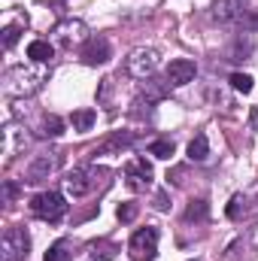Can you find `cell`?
Masks as SVG:
<instances>
[{
    "mask_svg": "<svg viewBox=\"0 0 258 261\" xmlns=\"http://www.w3.org/2000/svg\"><path fill=\"white\" fill-rule=\"evenodd\" d=\"M43 82H46V70L12 67L9 76H6V91H9V94H34Z\"/></svg>",
    "mask_w": 258,
    "mask_h": 261,
    "instance_id": "1",
    "label": "cell"
},
{
    "mask_svg": "<svg viewBox=\"0 0 258 261\" xmlns=\"http://www.w3.org/2000/svg\"><path fill=\"white\" fill-rule=\"evenodd\" d=\"M31 213L43 222H61L67 216V200L61 192H40L31 200Z\"/></svg>",
    "mask_w": 258,
    "mask_h": 261,
    "instance_id": "2",
    "label": "cell"
},
{
    "mask_svg": "<svg viewBox=\"0 0 258 261\" xmlns=\"http://www.w3.org/2000/svg\"><path fill=\"white\" fill-rule=\"evenodd\" d=\"M161 64L158 52L155 49H134L128 58H125V73L134 76V79H149Z\"/></svg>",
    "mask_w": 258,
    "mask_h": 261,
    "instance_id": "3",
    "label": "cell"
},
{
    "mask_svg": "<svg viewBox=\"0 0 258 261\" xmlns=\"http://www.w3.org/2000/svg\"><path fill=\"white\" fill-rule=\"evenodd\" d=\"M31 252V237L24 228H9L0 240V258L3 261H21Z\"/></svg>",
    "mask_w": 258,
    "mask_h": 261,
    "instance_id": "4",
    "label": "cell"
},
{
    "mask_svg": "<svg viewBox=\"0 0 258 261\" xmlns=\"http://www.w3.org/2000/svg\"><path fill=\"white\" fill-rule=\"evenodd\" d=\"M128 252L134 261H155V255H158V231L155 228L134 231V237L128 243Z\"/></svg>",
    "mask_w": 258,
    "mask_h": 261,
    "instance_id": "5",
    "label": "cell"
},
{
    "mask_svg": "<svg viewBox=\"0 0 258 261\" xmlns=\"http://www.w3.org/2000/svg\"><path fill=\"white\" fill-rule=\"evenodd\" d=\"M113 58V46H110V40L107 37H88L85 43H82V61L88 67H100V64H107Z\"/></svg>",
    "mask_w": 258,
    "mask_h": 261,
    "instance_id": "6",
    "label": "cell"
},
{
    "mask_svg": "<svg viewBox=\"0 0 258 261\" xmlns=\"http://www.w3.org/2000/svg\"><path fill=\"white\" fill-rule=\"evenodd\" d=\"M58 167H61V155H55V152L37 155V158L31 161V167H28V179H24V182H43V179H49Z\"/></svg>",
    "mask_w": 258,
    "mask_h": 261,
    "instance_id": "7",
    "label": "cell"
},
{
    "mask_svg": "<svg viewBox=\"0 0 258 261\" xmlns=\"http://www.w3.org/2000/svg\"><path fill=\"white\" fill-rule=\"evenodd\" d=\"M55 40H58L61 46H79V43L88 40V28H85V21H79V18H67V21H61V24L55 28Z\"/></svg>",
    "mask_w": 258,
    "mask_h": 261,
    "instance_id": "8",
    "label": "cell"
},
{
    "mask_svg": "<svg viewBox=\"0 0 258 261\" xmlns=\"http://www.w3.org/2000/svg\"><path fill=\"white\" fill-rule=\"evenodd\" d=\"M125 179H128V189L131 192H146L152 186V167L146 158H137L125 167Z\"/></svg>",
    "mask_w": 258,
    "mask_h": 261,
    "instance_id": "9",
    "label": "cell"
},
{
    "mask_svg": "<svg viewBox=\"0 0 258 261\" xmlns=\"http://www.w3.org/2000/svg\"><path fill=\"white\" fill-rule=\"evenodd\" d=\"M194 76H197V64L189 61V58H173L170 64H167V82H170V88H183V85H189Z\"/></svg>",
    "mask_w": 258,
    "mask_h": 261,
    "instance_id": "10",
    "label": "cell"
},
{
    "mask_svg": "<svg viewBox=\"0 0 258 261\" xmlns=\"http://www.w3.org/2000/svg\"><path fill=\"white\" fill-rule=\"evenodd\" d=\"M243 9H246L243 0H213L210 15H213V21H219V24H231V21H240V18H243Z\"/></svg>",
    "mask_w": 258,
    "mask_h": 261,
    "instance_id": "11",
    "label": "cell"
},
{
    "mask_svg": "<svg viewBox=\"0 0 258 261\" xmlns=\"http://www.w3.org/2000/svg\"><path fill=\"white\" fill-rule=\"evenodd\" d=\"M94 173L91 170H73L70 176L64 179V186H67V192L73 197H82V195H88L91 189H94V179H91Z\"/></svg>",
    "mask_w": 258,
    "mask_h": 261,
    "instance_id": "12",
    "label": "cell"
},
{
    "mask_svg": "<svg viewBox=\"0 0 258 261\" xmlns=\"http://www.w3.org/2000/svg\"><path fill=\"white\" fill-rule=\"evenodd\" d=\"M28 58H31L34 64H49V61L55 58V46H52L49 40H34V43L28 46Z\"/></svg>",
    "mask_w": 258,
    "mask_h": 261,
    "instance_id": "13",
    "label": "cell"
},
{
    "mask_svg": "<svg viewBox=\"0 0 258 261\" xmlns=\"http://www.w3.org/2000/svg\"><path fill=\"white\" fill-rule=\"evenodd\" d=\"M94 122H97V113L94 110H76L73 116H70V125L76 134H85V130L94 128Z\"/></svg>",
    "mask_w": 258,
    "mask_h": 261,
    "instance_id": "14",
    "label": "cell"
},
{
    "mask_svg": "<svg viewBox=\"0 0 258 261\" xmlns=\"http://www.w3.org/2000/svg\"><path fill=\"white\" fill-rule=\"evenodd\" d=\"M207 155H210V140H207V134H197L189 143V158L192 161H207Z\"/></svg>",
    "mask_w": 258,
    "mask_h": 261,
    "instance_id": "15",
    "label": "cell"
},
{
    "mask_svg": "<svg viewBox=\"0 0 258 261\" xmlns=\"http://www.w3.org/2000/svg\"><path fill=\"white\" fill-rule=\"evenodd\" d=\"M116 252H119V246H116V243L100 240V243H94V246H91V261H113V258H116Z\"/></svg>",
    "mask_w": 258,
    "mask_h": 261,
    "instance_id": "16",
    "label": "cell"
},
{
    "mask_svg": "<svg viewBox=\"0 0 258 261\" xmlns=\"http://www.w3.org/2000/svg\"><path fill=\"white\" fill-rule=\"evenodd\" d=\"M46 261H73V246H70V240H58L55 246H49Z\"/></svg>",
    "mask_w": 258,
    "mask_h": 261,
    "instance_id": "17",
    "label": "cell"
},
{
    "mask_svg": "<svg viewBox=\"0 0 258 261\" xmlns=\"http://www.w3.org/2000/svg\"><path fill=\"white\" fill-rule=\"evenodd\" d=\"M173 152H176L173 140H155V143H149V155H155V158H161V161H167Z\"/></svg>",
    "mask_w": 258,
    "mask_h": 261,
    "instance_id": "18",
    "label": "cell"
},
{
    "mask_svg": "<svg viewBox=\"0 0 258 261\" xmlns=\"http://www.w3.org/2000/svg\"><path fill=\"white\" fill-rule=\"evenodd\" d=\"M207 216H210L207 200H192L189 210H186V222H207Z\"/></svg>",
    "mask_w": 258,
    "mask_h": 261,
    "instance_id": "19",
    "label": "cell"
},
{
    "mask_svg": "<svg viewBox=\"0 0 258 261\" xmlns=\"http://www.w3.org/2000/svg\"><path fill=\"white\" fill-rule=\"evenodd\" d=\"M24 28H28V18H24V21H15V24H9V28H3V46L12 49V46L18 43V37H21Z\"/></svg>",
    "mask_w": 258,
    "mask_h": 261,
    "instance_id": "20",
    "label": "cell"
},
{
    "mask_svg": "<svg viewBox=\"0 0 258 261\" xmlns=\"http://www.w3.org/2000/svg\"><path fill=\"white\" fill-rule=\"evenodd\" d=\"M43 137H61L64 134V122L58 119V116H49L46 122H43V130H40Z\"/></svg>",
    "mask_w": 258,
    "mask_h": 261,
    "instance_id": "21",
    "label": "cell"
},
{
    "mask_svg": "<svg viewBox=\"0 0 258 261\" xmlns=\"http://www.w3.org/2000/svg\"><path fill=\"white\" fill-rule=\"evenodd\" d=\"M228 82H231V88H234V91H243V94H249V91H252V79H249L246 73H231V79H228Z\"/></svg>",
    "mask_w": 258,
    "mask_h": 261,
    "instance_id": "22",
    "label": "cell"
},
{
    "mask_svg": "<svg viewBox=\"0 0 258 261\" xmlns=\"http://www.w3.org/2000/svg\"><path fill=\"white\" fill-rule=\"evenodd\" d=\"M249 52H252V40H246V43H243V40H237V43H234V49H231V61H243Z\"/></svg>",
    "mask_w": 258,
    "mask_h": 261,
    "instance_id": "23",
    "label": "cell"
},
{
    "mask_svg": "<svg viewBox=\"0 0 258 261\" xmlns=\"http://www.w3.org/2000/svg\"><path fill=\"white\" fill-rule=\"evenodd\" d=\"M15 197H18V186H15L12 179H6V182H3V200H6V203H12Z\"/></svg>",
    "mask_w": 258,
    "mask_h": 261,
    "instance_id": "24",
    "label": "cell"
},
{
    "mask_svg": "<svg viewBox=\"0 0 258 261\" xmlns=\"http://www.w3.org/2000/svg\"><path fill=\"white\" fill-rule=\"evenodd\" d=\"M134 216H137V203H122L119 206V219L122 222H134Z\"/></svg>",
    "mask_w": 258,
    "mask_h": 261,
    "instance_id": "25",
    "label": "cell"
},
{
    "mask_svg": "<svg viewBox=\"0 0 258 261\" xmlns=\"http://www.w3.org/2000/svg\"><path fill=\"white\" fill-rule=\"evenodd\" d=\"M240 24H243L246 31H258V12H243Z\"/></svg>",
    "mask_w": 258,
    "mask_h": 261,
    "instance_id": "26",
    "label": "cell"
},
{
    "mask_svg": "<svg viewBox=\"0 0 258 261\" xmlns=\"http://www.w3.org/2000/svg\"><path fill=\"white\" fill-rule=\"evenodd\" d=\"M240 197H231V203H228V219H240Z\"/></svg>",
    "mask_w": 258,
    "mask_h": 261,
    "instance_id": "27",
    "label": "cell"
}]
</instances>
